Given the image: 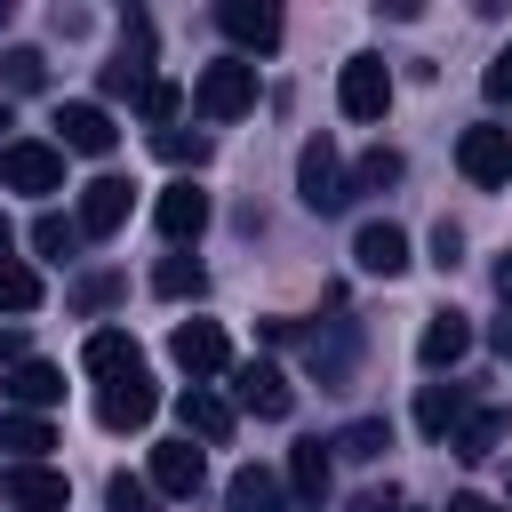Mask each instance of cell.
<instances>
[{
	"label": "cell",
	"mask_w": 512,
	"mask_h": 512,
	"mask_svg": "<svg viewBox=\"0 0 512 512\" xmlns=\"http://www.w3.org/2000/svg\"><path fill=\"white\" fill-rule=\"evenodd\" d=\"M192 104H200L208 120H240V112H256V64H248V56L208 64V72H200V88H192Z\"/></svg>",
	"instance_id": "6da1fadb"
},
{
	"label": "cell",
	"mask_w": 512,
	"mask_h": 512,
	"mask_svg": "<svg viewBox=\"0 0 512 512\" xmlns=\"http://www.w3.org/2000/svg\"><path fill=\"white\" fill-rule=\"evenodd\" d=\"M0 184L8 192H64V144H40V136L0 144Z\"/></svg>",
	"instance_id": "7a4b0ae2"
},
{
	"label": "cell",
	"mask_w": 512,
	"mask_h": 512,
	"mask_svg": "<svg viewBox=\"0 0 512 512\" xmlns=\"http://www.w3.org/2000/svg\"><path fill=\"white\" fill-rule=\"evenodd\" d=\"M336 104H344V120H384V112H392V72H384V56H352V64L336 72Z\"/></svg>",
	"instance_id": "3957f363"
},
{
	"label": "cell",
	"mask_w": 512,
	"mask_h": 512,
	"mask_svg": "<svg viewBox=\"0 0 512 512\" xmlns=\"http://www.w3.org/2000/svg\"><path fill=\"white\" fill-rule=\"evenodd\" d=\"M296 192H304L312 216H336V208H344V160H336L328 136H312V144L296 152Z\"/></svg>",
	"instance_id": "277c9868"
},
{
	"label": "cell",
	"mask_w": 512,
	"mask_h": 512,
	"mask_svg": "<svg viewBox=\"0 0 512 512\" xmlns=\"http://www.w3.org/2000/svg\"><path fill=\"white\" fill-rule=\"evenodd\" d=\"M240 408L264 416V424H280V416L296 408V392H288V376H280L272 360H240V368H232V416H240Z\"/></svg>",
	"instance_id": "5b68a950"
},
{
	"label": "cell",
	"mask_w": 512,
	"mask_h": 512,
	"mask_svg": "<svg viewBox=\"0 0 512 512\" xmlns=\"http://www.w3.org/2000/svg\"><path fill=\"white\" fill-rule=\"evenodd\" d=\"M168 360H176V368L200 384V376H224V368H232V344H224V328H216V320H176Z\"/></svg>",
	"instance_id": "8992f818"
},
{
	"label": "cell",
	"mask_w": 512,
	"mask_h": 512,
	"mask_svg": "<svg viewBox=\"0 0 512 512\" xmlns=\"http://www.w3.org/2000/svg\"><path fill=\"white\" fill-rule=\"evenodd\" d=\"M304 336V360H312V376L336 392V384H352V360H360V328L352 320H328V328H296Z\"/></svg>",
	"instance_id": "52a82bcc"
},
{
	"label": "cell",
	"mask_w": 512,
	"mask_h": 512,
	"mask_svg": "<svg viewBox=\"0 0 512 512\" xmlns=\"http://www.w3.org/2000/svg\"><path fill=\"white\" fill-rule=\"evenodd\" d=\"M216 24H224V40L248 48V56H272V48H280V8H272V0H216Z\"/></svg>",
	"instance_id": "ba28073f"
},
{
	"label": "cell",
	"mask_w": 512,
	"mask_h": 512,
	"mask_svg": "<svg viewBox=\"0 0 512 512\" xmlns=\"http://www.w3.org/2000/svg\"><path fill=\"white\" fill-rule=\"evenodd\" d=\"M128 200H136V184L128 176H96V184H80V240H112L120 224H128Z\"/></svg>",
	"instance_id": "9c48e42d"
},
{
	"label": "cell",
	"mask_w": 512,
	"mask_h": 512,
	"mask_svg": "<svg viewBox=\"0 0 512 512\" xmlns=\"http://www.w3.org/2000/svg\"><path fill=\"white\" fill-rule=\"evenodd\" d=\"M0 504H8V512H64L72 488H64V472H48V464H8V472H0Z\"/></svg>",
	"instance_id": "30bf717a"
},
{
	"label": "cell",
	"mask_w": 512,
	"mask_h": 512,
	"mask_svg": "<svg viewBox=\"0 0 512 512\" xmlns=\"http://www.w3.org/2000/svg\"><path fill=\"white\" fill-rule=\"evenodd\" d=\"M144 88H152V24H144V16H128L120 56L104 64V96H136V104H144Z\"/></svg>",
	"instance_id": "8fae6325"
},
{
	"label": "cell",
	"mask_w": 512,
	"mask_h": 512,
	"mask_svg": "<svg viewBox=\"0 0 512 512\" xmlns=\"http://www.w3.org/2000/svg\"><path fill=\"white\" fill-rule=\"evenodd\" d=\"M80 368H88L96 384H128V376H144V352H136L128 328H96V336L80 344Z\"/></svg>",
	"instance_id": "7c38bea8"
},
{
	"label": "cell",
	"mask_w": 512,
	"mask_h": 512,
	"mask_svg": "<svg viewBox=\"0 0 512 512\" xmlns=\"http://www.w3.org/2000/svg\"><path fill=\"white\" fill-rule=\"evenodd\" d=\"M152 408H160L152 376H128V384H104V392H96V424H104V432H144Z\"/></svg>",
	"instance_id": "4fadbf2b"
},
{
	"label": "cell",
	"mask_w": 512,
	"mask_h": 512,
	"mask_svg": "<svg viewBox=\"0 0 512 512\" xmlns=\"http://www.w3.org/2000/svg\"><path fill=\"white\" fill-rule=\"evenodd\" d=\"M456 168L472 184H512V136L504 128H464L456 136Z\"/></svg>",
	"instance_id": "5bb4252c"
},
{
	"label": "cell",
	"mask_w": 512,
	"mask_h": 512,
	"mask_svg": "<svg viewBox=\"0 0 512 512\" xmlns=\"http://www.w3.org/2000/svg\"><path fill=\"white\" fill-rule=\"evenodd\" d=\"M0 392L16 400V416H40V408L64 400V368H56V360H16V368L0 376Z\"/></svg>",
	"instance_id": "9a60e30c"
},
{
	"label": "cell",
	"mask_w": 512,
	"mask_h": 512,
	"mask_svg": "<svg viewBox=\"0 0 512 512\" xmlns=\"http://www.w3.org/2000/svg\"><path fill=\"white\" fill-rule=\"evenodd\" d=\"M152 216H160V232L184 248V240H200V232H208V192L184 176V184H168V192H160V208H152Z\"/></svg>",
	"instance_id": "2e32d148"
},
{
	"label": "cell",
	"mask_w": 512,
	"mask_h": 512,
	"mask_svg": "<svg viewBox=\"0 0 512 512\" xmlns=\"http://www.w3.org/2000/svg\"><path fill=\"white\" fill-rule=\"evenodd\" d=\"M464 352H472V320H464L456 304H448V312H432V320H424V336H416V360H424V368H456Z\"/></svg>",
	"instance_id": "e0dca14e"
},
{
	"label": "cell",
	"mask_w": 512,
	"mask_h": 512,
	"mask_svg": "<svg viewBox=\"0 0 512 512\" xmlns=\"http://www.w3.org/2000/svg\"><path fill=\"white\" fill-rule=\"evenodd\" d=\"M352 256H360V272L392 280V272H408V232L400 224H360L352 232Z\"/></svg>",
	"instance_id": "ac0fdd59"
},
{
	"label": "cell",
	"mask_w": 512,
	"mask_h": 512,
	"mask_svg": "<svg viewBox=\"0 0 512 512\" xmlns=\"http://www.w3.org/2000/svg\"><path fill=\"white\" fill-rule=\"evenodd\" d=\"M176 416H184V432H200V440H216V448H224V440H232V424H240V416H232V400H224V392H208V384H184Z\"/></svg>",
	"instance_id": "d6986e66"
},
{
	"label": "cell",
	"mask_w": 512,
	"mask_h": 512,
	"mask_svg": "<svg viewBox=\"0 0 512 512\" xmlns=\"http://www.w3.org/2000/svg\"><path fill=\"white\" fill-rule=\"evenodd\" d=\"M56 128H64V152H88V160H104L112 152V120H104V104H64L56 112Z\"/></svg>",
	"instance_id": "ffe728a7"
},
{
	"label": "cell",
	"mask_w": 512,
	"mask_h": 512,
	"mask_svg": "<svg viewBox=\"0 0 512 512\" xmlns=\"http://www.w3.org/2000/svg\"><path fill=\"white\" fill-rule=\"evenodd\" d=\"M152 488L160 496H200V448L192 440H160L152 448Z\"/></svg>",
	"instance_id": "44dd1931"
},
{
	"label": "cell",
	"mask_w": 512,
	"mask_h": 512,
	"mask_svg": "<svg viewBox=\"0 0 512 512\" xmlns=\"http://www.w3.org/2000/svg\"><path fill=\"white\" fill-rule=\"evenodd\" d=\"M224 504H232V512H288V480L264 472V464H240L232 488H224Z\"/></svg>",
	"instance_id": "7402d4cb"
},
{
	"label": "cell",
	"mask_w": 512,
	"mask_h": 512,
	"mask_svg": "<svg viewBox=\"0 0 512 512\" xmlns=\"http://www.w3.org/2000/svg\"><path fill=\"white\" fill-rule=\"evenodd\" d=\"M464 408H472L464 384H424V392H416V432H424V440H448V432L464 424Z\"/></svg>",
	"instance_id": "603a6c76"
},
{
	"label": "cell",
	"mask_w": 512,
	"mask_h": 512,
	"mask_svg": "<svg viewBox=\"0 0 512 512\" xmlns=\"http://www.w3.org/2000/svg\"><path fill=\"white\" fill-rule=\"evenodd\" d=\"M328 480H336V472H328V448L304 440V448L288 456V496H296L304 512H320V504H328Z\"/></svg>",
	"instance_id": "cb8c5ba5"
},
{
	"label": "cell",
	"mask_w": 512,
	"mask_h": 512,
	"mask_svg": "<svg viewBox=\"0 0 512 512\" xmlns=\"http://www.w3.org/2000/svg\"><path fill=\"white\" fill-rule=\"evenodd\" d=\"M0 448H8V464H40L48 448H56V432H48V416H0Z\"/></svg>",
	"instance_id": "d4e9b609"
},
{
	"label": "cell",
	"mask_w": 512,
	"mask_h": 512,
	"mask_svg": "<svg viewBox=\"0 0 512 512\" xmlns=\"http://www.w3.org/2000/svg\"><path fill=\"white\" fill-rule=\"evenodd\" d=\"M496 440H504V416H496V408H464V424L448 432V448H456L464 464H480V456H496Z\"/></svg>",
	"instance_id": "484cf974"
},
{
	"label": "cell",
	"mask_w": 512,
	"mask_h": 512,
	"mask_svg": "<svg viewBox=\"0 0 512 512\" xmlns=\"http://www.w3.org/2000/svg\"><path fill=\"white\" fill-rule=\"evenodd\" d=\"M384 448H392V424H384V416H352V424L336 432V456H352V464H376Z\"/></svg>",
	"instance_id": "4316f807"
},
{
	"label": "cell",
	"mask_w": 512,
	"mask_h": 512,
	"mask_svg": "<svg viewBox=\"0 0 512 512\" xmlns=\"http://www.w3.org/2000/svg\"><path fill=\"white\" fill-rule=\"evenodd\" d=\"M384 184H400V152H384V144H376V152H360V160H352L344 200H352V192H384Z\"/></svg>",
	"instance_id": "83f0119b"
},
{
	"label": "cell",
	"mask_w": 512,
	"mask_h": 512,
	"mask_svg": "<svg viewBox=\"0 0 512 512\" xmlns=\"http://www.w3.org/2000/svg\"><path fill=\"white\" fill-rule=\"evenodd\" d=\"M32 248H40V256H48V264H72V256H80V224H72V216H56V208H48V216H40V224H32Z\"/></svg>",
	"instance_id": "f1b7e54d"
},
{
	"label": "cell",
	"mask_w": 512,
	"mask_h": 512,
	"mask_svg": "<svg viewBox=\"0 0 512 512\" xmlns=\"http://www.w3.org/2000/svg\"><path fill=\"white\" fill-rule=\"evenodd\" d=\"M152 288H160V296H200V288H208V264H200V256H160Z\"/></svg>",
	"instance_id": "f546056e"
},
{
	"label": "cell",
	"mask_w": 512,
	"mask_h": 512,
	"mask_svg": "<svg viewBox=\"0 0 512 512\" xmlns=\"http://www.w3.org/2000/svg\"><path fill=\"white\" fill-rule=\"evenodd\" d=\"M32 304H40V272L0 256V312H32Z\"/></svg>",
	"instance_id": "4dcf8cb0"
},
{
	"label": "cell",
	"mask_w": 512,
	"mask_h": 512,
	"mask_svg": "<svg viewBox=\"0 0 512 512\" xmlns=\"http://www.w3.org/2000/svg\"><path fill=\"white\" fill-rule=\"evenodd\" d=\"M104 512H160V488L136 480V472H112L104 480Z\"/></svg>",
	"instance_id": "1f68e13d"
},
{
	"label": "cell",
	"mask_w": 512,
	"mask_h": 512,
	"mask_svg": "<svg viewBox=\"0 0 512 512\" xmlns=\"http://www.w3.org/2000/svg\"><path fill=\"white\" fill-rule=\"evenodd\" d=\"M0 80H8L16 96H32V88L48 80V56H40V48H8V56H0Z\"/></svg>",
	"instance_id": "d6a6232c"
},
{
	"label": "cell",
	"mask_w": 512,
	"mask_h": 512,
	"mask_svg": "<svg viewBox=\"0 0 512 512\" xmlns=\"http://www.w3.org/2000/svg\"><path fill=\"white\" fill-rule=\"evenodd\" d=\"M152 152L176 160V168H184V160L200 168V160H208V136H200V128H152Z\"/></svg>",
	"instance_id": "836d02e7"
},
{
	"label": "cell",
	"mask_w": 512,
	"mask_h": 512,
	"mask_svg": "<svg viewBox=\"0 0 512 512\" xmlns=\"http://www.w3.org/2000/svg\"><path fill=\"white\" fill-rule=\"evenodd\" d=\"M176 112H184V88H176V80H152V88H144V120L176 128Z\"/></svg>",
	"instance_id": "e575fe53"
},
{
	"label": "cell",
	"mask_w": 512,
	"mask_h": 512,
	"mask_svg": "<svg viewBox=\"0 0 512 512\" xmlns=\"http://www.w3.org/2000/svg\"><path fill=\"white\" fill-rule=\"evenodd\" d=\"M112 296H120V280H112V272H96V280H80V288H72V304H80V312H104Z\"/></svg>",
	"instance_id": "d590c367"
},
{
	"label": "cell",
	"mask_w": 512,
	"mask_h": 512,
	"mask_svg": "<svg viewBox=\"0 0 512 512\" xmlns=\"http://www.w3.org/2000/svg\"><path fill=\"white\" fill-rule=\"evenodd\" d=\"M480 88H488L496 104H512V48H496V56H488V72H480Z\"/></svg>",
	"instance_id": "8d00e7d4"
},
{
	"label": "cell",
	"mask_w": 512,
	"mask_h": 512,
	"mask_svg": "<svg viewBox=\"0 0 512 512\" xmlns=\"http://www.w3.org/2000/svg\"><path fill=\"white\" fill-rule=\"evenodd\" d=\"M432 264H440V272H456V264H464V232H456V224H440V232H432Z\"/></svg>",
	"instance_id": "74e56055"
},
{
	"label": "cell",
	"mask_w": 512,
	"mask_h": 512,
	"mask_svg": "<svg viewBox=\"0 0 512 512\" xmlns=\"http://www.w3.org/2000/svg\"><path fill=\"white\" fill-rule=\"evenodd\" d=\"M352 512H400V496H392V488H360V496H352Z\"/></svg>",
	"instance_id": "f35d334b"
},
{
	"label": "cell",
	"mask_w": 512,
	"mask_h": 512,
	"mask_svg": "<svg viewBox=\"0 0 512 512\" xmlns=\"http://www.w3.org/2000/svg\"><path fill=\"white\" fill-rule=\"evenodd\" d=\"M16 360H32L24 352V328H0V368H16Z\"/></svg>",
	"instance_id": "ab89813d"
},
{
	"label": "cell",
	"mask_w": 512,
	"mask_h": 512,
	"mask_svg": "<svg viewBox=\"0 0 512 512\" xmlns=\"http://www.w3.org/2000/svg\"><path fill=\"white\" fill-rule=\"evenodd\" d=\"M488 344H496V352H504V360H512V304H504V312H496V320H488Z\"/></svg>",
	"instance_id": "60d3db41"
},
{
	"label": "cell",
	"mask_w": 512,
	"mask_h": 512,
	"mask_svg": "<svg viewBox=\"0 0 512 512\" xmlns=\"http://www.w3.org/2000/svg\"><path fill=\"white\" fill-rule=\"evenodd\" d=\"M448 512H496V504H488V496H472V488H464V496H448Z\"/></svg>",
	"instance_id": "b9f144b4"
},
{
	"label": "cell",
	"mask_w": 512,
	"mask_h": 512,
	"mask_svg": "<svg viewBox=\"0 0 512 512\" xmlns=\"http://www.w3.org/2000/svg\"><path fill=\"white\" fill-rule=\"evenodd\" d=\"M496 296H504V304H512V248H504V256H496Z\"/></svg>",
	"instance_id": "7bdbcfd3"
},
{
	"label": "cell",
	"mask_w": 512,
	"mask_h": 512,
	"mask_svg": "<svg viewBox=\"0 0 512 512\" xmlns=\"http://www.w3.org/2000/svg\"><path fill=\"white\" fill-rule=\"evenodd\" d=\"M0 256H8V216H0Z\"/></svg>",
	"instance_id": "ee69618b"
},
{
	"label": "cell",
	"mask_w": 512,
	"mask_h": 512,
	"mask_svg": "<svg viewBox=\"0 0 512 512\" xmlns=\"http://www.w3.org/2000/svg\"><path fill=\"white\" fill-rule=\"evenodd\" d=\"M0 24H8V0H0Z\"/></svg>",
	"instance_id": "f6af8a7d"
},
{
	"label": "cell",
	"mask_w": 512,
	"mask_h": 512,
	"mask_svg": "<svg viewBox=\"0 0 512 512\" xmlns=\"http://www.w3.org/2000/svg\"><path fill=\"white\" fill-rule=\"evenodd\" d=\"M0 128H8V104H0Z\"/></svg>",
	"instance_id": "bcb514c9"
}]
</instances>
